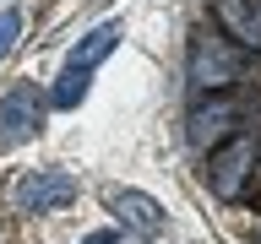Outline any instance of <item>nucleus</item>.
Instances as JSON below:
<instances>
[{"label": "nucleus", "mask_w": 261, "mask_h": 244, "mask_svg": "<svg viewBox=\"0 0 261 244\" xmlns=\"http://www.w3.org/2000/svg\"><path fill=\"white\" fill-rule=\"evenodd\" d=\"M114 44H120V22H103V27L87 33V38L65 54V71H60V81H55L49 103H55V109H76L82 93H87V81H93V71L114 54Z\"/></svg>", "instance_id": "nucleus-1"}, {"label": "nucleus", "mask_w": 261, "mask_h": 244, "mask_svg": "<svg viewBox=\"0 0 261 244\" xmlns=\"http://www.w3.org/2000/svg\"><path fill=\"white\" fill-rule=\"evenodd\" d=\"M256 163H261V141L256 136H228V141L212 152V163H207L212 190L223 195V201H234V195L245 190V179L256 174Z\"/></svg>", "instance_id": "nucleus-2"}, {"label": "nucleus", "mask_w": 261, "mask_h": 244, "mask_svg": "<svg viewBox=\"0 0 261 244\" xmlns=\"http://www.w3.org/2000/svg\"><path fill=\"white\" fill-rule=\"evenodd\" d=\"M38 125H44V98H38V87L22 81V87H11V93L0 98V152L33 141Z\"/></svg>", "instance_id": "nucleus-3"}, {"label": "nucleus", "mask_w": 261, "mask_h": 244, "mask_svg": "<svg viewBox=\"0 0 261 244\" xmlns=\"http://www.w3.org/2000/svg\"><path fill=\"white\" fill-rule=\"evenodd\" d=\"M245 76V60L228 49V38H212V33H201L191 44V81L196 87H228V81H240Z\"/></svg>", "instance_id": "nucleus-4"}, {"label": "nucleus", "mask_w": 261, "mask_h": 244, "mask_svg": "<svg viewBox=\"0 0 261 244\" xmlns=\"http://www.w3.org/2000/svg\"><path fill=\"white\" fill-rule=\"evenodd\" d=\"M71 195H76V179L65 174V168H33V174L22 179V185H16V206L38 217V211L65 206Z\"/></svg>", "instance_id": "nucleus-5"}, {"label": "nucleus", "mask_w": 261, "mask_h": 244, "mask_svg": "<svg viewBox=\"0 0 261 244\" xmlns=\"http://www.w3.org/2000/svg\"><path fill=\"white\" fill-rule=\"evenodd\" d=\"M245 119V109L234 103V98H212V103H201V109H191V146H212V141H223L228 130Z\"/></svg>", "instance_id": "nucleus-6"}, {"label": "nucleus", "mask_w": 261, "mask_h": 244, "mask_svg": "<svg viewBox=\"0 0 261 244\" xmlns=\"http://www.w3.org/2000/svg\"><path fill=\"white\" fill-rule=\"evenodd\" d=\"M109 211L130 233H142V239H158L163 233V206L152 195H142V190H109Z\"/></svg>", "instance_id": "nucleus-7"}, {"label": "nucleus", "mask_w": 261, "mask_h": 244, "mask_svg": "<svg viewBox=\"0 0 261 244\" xmlns=\"http://www.w3.org/2000/svg\"><path fill=\"white\" fill-rule=\"evenodd\" d=\"M218 16L240 44L261 49V0H218Z\"/></svg>", "instance_id": "nucleus-8"}, {"label": "nucleus", "mask_w": 261, "mask_h": 244, "mask_svg": "<svg viewBox=\"0 0 261 244\" xmlns=\"http://www.w3.org/2000/svg\"><path fill=\"white\" fill-rule=\"evenodd\" d=\"M16 38H22V11H0V60L16 49Z\"/></svg>", "instance_id": "nucleus-9"}, {"label": "nucleus", "mask_w": 261, "mask_h": 244, "mask_svg": "<svg viewBox=\"0 0 261 244\" xmlns=\"http://www.w3.org/2000/svg\"><path fill=\"white\" fill-rule=\"evenodd\" d=\"M82 244H125V239H120V233H87Z\"/></svg>", "instance_id": "nucleus-10"}]
</instances>
